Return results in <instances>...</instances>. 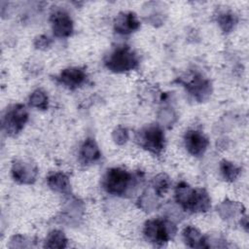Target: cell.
Wrapping results in <instances>:
<instances>
[{
  "label": "cell",
  "instance_id": "cell-1",
  "mask_svg": "<svg viewBox=\"0 0 249 249\" xmlns=\"http://www.w3.org/2000/svg\"><path fill=\"white\" fill-rule=\"evenodd\" d=\"M174 196L176 202L186 211L202 213L211 207L210 196L204 189H195L183 181L176 185Z\"/></svg>",
  "mask_w": 249,
  "mask_h": 249
},
{
  "label": "cell",
  "instance_id": "cell-2",
  "mask_svg": "<svg viewBox=\"0 0 249 249\" xmlns=\"http://www.w3.org/2000/svg\"><path fill=\"white\" fill-rule=\"evenodd\" d=\"M134 185L135 179L132 174L120 167L108 169L102 180L104 190L113 196L127 195Z\"/></svg>",
  "mask_w": 249,
  "mask_h": 249
},
{
  "label": "cell",
  "instance_id": "cell-3",
  "mask_svg": "<svg viewBox=\"0 0 249 249\" xmlns=\"http://www.w3.org/2000/svg\"><path fill=\"white\" fill-rule=\"evenodd\" d=\"M145 238L155 246L165 245L176 233V226L166 219H150L143 229Z\"/></svg>",
  "mask_w": 249,
  "mask_h": 249
},
{
  "label": "cell",
  "instance_id": "cell-4",
  "mask_svg": "<svg viewBox=\"0 0 249 249\" xmlns=\"http://www.w3.org/2000/svg\"><path fill=\"white\" fill-rule=\"evenodd\" d=\"M105 66L112 72L124 73L134 70L138 64V56L128 46L117 47L104 59Z\"/></svg>",
  "mask_w": 249,
  "mask_h": 249
},
{
  "label": "cell",
  "instance_id": "cell-5",
  "mask_svg": "<svg viewBox=\"0 0 249 249\" xmlns=\"http://www.w3.org/2000/svg\"><path fill=\"white\" fill-rule=\"evenodd\" d=\"M135 140L140 147L156 155H160L165 145L164 133L161 127L156 124H150L140 129L136 133Z\"/></svg>",
  "mask_w": 249,
  "mask_h": 249
},
{
  "label": "cell",
  "instance_id": "cell-6",
  "mask_svg": "<svg viewBox=\"0 0 249 249\" xmlns=\"http://www.w3.org/2000/svg\"><path fill=\"white\" fill-rule=\"evenodd\" d=\"M28 120V112L22 104H16L7 109L2 120V127L5 132L14 136L18 134Z\"/></svg>",
  "mask_w": 249,
  "mask_h": 249
},
{
  "label": "cell",
  "instance_id": "cell-7",
  "mask_svg": "<svg viewBox=\"0 0 249 249\" xmlns=\"http://www.w3.org/2000/svg\"><path fill=\"white\" fill-rule=\"evenodd\" d=\"M13 179L19 184H33L38 175V168L30 160H17L12 164Z\"/></svg>",
  "mask_w": 249,
  "mask_h": 249
},
{
  "label": "cell",
  "instance_id": "cell-8",
  "mask_svg": "<svg viewBox=\"0 0 249 249\" xmlns=\"http://www.w3.org/2000/svg\"><path fill=\"white\" fill-rule=\"evenodd\" d=\"M188 92L193 95V97L198 101L202 102L208 99L211 94L212 87L209 80L203 78L199 74H194L190 80L183 82Z\"/></svg>",
  "mask_w": 249,
  "mask_h": 249
},
{
  "label": "cell",
  "instance_id": "cell-9",
  "mask_svg": "<svg viewBox=\"0 0 249 249\" xmlns=\"http://www.w3.org/2000/svg\"><path fill=\"white\" fill-rule=\"evenodd\" d=\"M50 21L54 36L66 38L73 33V20L64 10H54L51 14Z\"/></svg>",
  "mask_w": 249,
  "mask_h": 249
},
{
  "label": "cell",
  "instance_id": "cell-10",
  "mask_svg": "<svg viewBox=\"0 0 249 249\" xmlns=\"http://www.w3.org/2000/svg\"><path fill=\"white\" fill-rule=\"evenodd\" d=\"M184 145L191 155L200 157L205 153L209 140L201 131L190 129L184 135Z\"/></svg>",
  "mask_w": 249,
  "mask_h": 249
},
{
  "label": "cell",
  "instance_id": "cell-11",
  "mask_svg": "<svg viewBox=\"0 0 249 249\" xmlns=\"http://www.w3.org/2000/svg\"><path fill=\"white\" fill-rule=\"evenodd\" d=\"M87 79L86 72L79 67L63 69L57 77V81L69 89H75L82 86Z\"/></svg>",
  "mask_w": 249,
  "mask_h": 249
},
{
  "label": "cell",
  "instance_id": "cell-12",
  "mask_svg": "<svg viewBox=\"0 0 249 249\" xmlns=\"http://www.w3.org/2000/svg\"><path fill=\"white\" fill-rule=\"evenodd\" d=\"M139 27L140 21L132 12H121L114 19L115 31L123 35L130 34Z\"/></svg>",
  "mask_w": 249,
  "mask_h": 249
},
{
  "label": "cell",
  "instance_id": "cell-13",
  "mask_svg": "<svg viewBox=\"0 0 249 249\" xmlns=\"http://www.w3.org/2000/svg\"><path fill=\"white\" fill-rule=\"evenodd\" d=\"M100 150L93 138H87L80 149V160L84 164H91L99 160Z\"/></svg>",
  "mask_w": 249,
  "mask_h": 249
},
{
  "label": "cell",
  "instance_id": "cell-14",
  "mask_svg": "<svg viewBox=\"0 0 249 249\" xmlns=\"http://www.w3.org/2000/svg\"><path fill=\"white\" fill-rule=\"evenodd\" d=\"M182 235L186 245L191 248H208L207 237L193 226L186 227Z\"/></svg>",
  "mask_w": 249,
  "mask_h": 249
},
{
  "label": "cell",
  "instance_id": "cell-15",
  "mask_svg": "<svg viewBox=\"0 0 249 249\" xmlns=\"http://www.w3.org/2000/svg\"><path fill=\"white\" fill-rule=\"evenodd\" d=\"M47 184L53 192L69 195L71 191V185L69 177L62 172H54L48 176Z\"/></svg>",
  "mask_w": 249,
  "mask_h": 249
},
{
  "label": "cell",
  "instance_id": "cell-16",
  "mask_svg": "<svg viewBox=\"0 0 249 249\" xmlns=\"http://www.w3.org/2000/svg\"><path fill=\"white\" fill-rule=\"evenodd\" d=\"M217 211L219 212L220 216L223 219H231L232 217H235L237 214H243L244 213V207L242 204L234 201H230L226 199L223 201L219 206H217Z\"/></svg>",
  "mask_w": 249,
  "mask_h": 249
},
{
  "label": "cell",
  "instance_id": "cell-17",
  "mask_svg": "<svg viewBox=\"0 0 249 249\" xmlns=\"http://www.w3.org/2000/svg\"><path fill=\"white\" fill-rule=\"evenodd\" d=\"M67 238L63 231L59 230L52 231L46 237L44 242L45 248H54V249H62L67 246Z\"/></svg>",
  "mask_w": 249,
  "mask_h": 249
},
{
  "label": "cell",
  "instance_id": "cell-18",
  "mask_svg": "<svg viewBox=\"0 0 249 249\" xmlns=\"http://www.w3.org/2000/svg\"><path fill=\"white\" fill-rule=\"evenodd\" d=\"M217 22L220 28L228 33L231 32L237 23V17L230 10H224L217 16Z\"/></svg>",
  "mask_w": 249,
  "mask_h": 249
},
{
  "label": "cell",
  "instance_id": "cell-19",
  "mask_svg": "<svg viewBox=\"0 0 249 249\" xmlns=\"http://www.w3.org/2000/svg\"><path fill=\"white\" fill-rule=\"evenodd\" d=\"M170 185L171 180L169 176L165 173H160L156 177H154L151 187L153 188V192L158 196H162L167 193Z\"/></svg>",
  "mask_w": 249,
  "mask_h": 249
},
{
  "label": "cell",
  "instance_id": "cell-20",
  "mask_svg": "<svg viewBox=\"0 0 249 249\" xmlns=\"http://www.w3.org/2000/svg\"><path fill=\"white\" fill-rule=\"evenodd\" d=\"M220 172L224 180L228 182H233L240 173V168L236 166L233 162L229 161L227 160H223L219 165Z\"/></svg>",
  "mask_w": 249,
  "mask_h": 249
},
{
  "label": "cell",
  "instance_id": "cell-21",
  "mask_svg": "<svg viewBox=\"0 0 249 249\" xmlns=\"http://www.w3.org/2000/svg\"><path fill=\"white\" fill-rule=\"evenodd\" d=\"M28 103L33 108H37L40 110H47L49 106V97L45 90L41 89H37L30 94Z\"/></svg>",
  "mask_w": 249,
  "mask_h": 249
},
{
  "label": "cell",
  "instance_id": "cell-22",
  "mask_svg": "<svg viewBox=\"0 0 249 249\" xmlns=\"http://www.w3.org/2000/svg\"><path fill=\"white\" fill-rule=\"evenodd\" d=\"M112 137H113V140L115 141L116 144L124 145L128 140L129 135H128V131L125 127L118 126L117 128L114 129V131L112 133Z\"/></svg>",
  "mask_w": 249,
  "mask_h": 249
},
{
  "label": "cell",
  "instance_id": "cell-23",
  "mask_svg": "<svg viewBox=\"0 0 249 249\" xmlns=\"http://www.w3.org/2000/svg\"><path fill=\"white\" fill-rule=\"evenodd\" d=\"M34 45H35V47H36L37 49L45 50V49H47V48L51 45V39H50L48 36L40 35L39 37H37V38L35 39Z\"/></svg>",
  "mask_w": 249,
  "mask_h": 249
}]
</instances>
